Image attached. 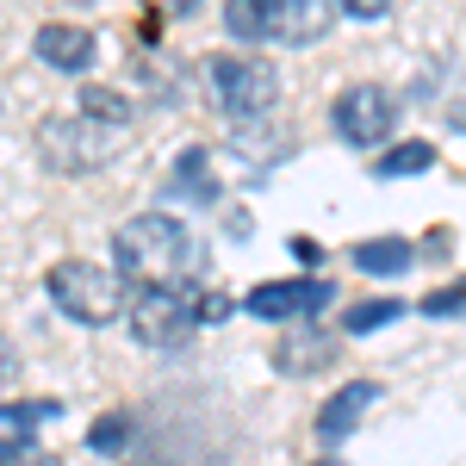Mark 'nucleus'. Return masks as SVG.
I'll return each mask as SVG.
<instances>
[{
  "instance_id": "6ab92c4d",
  "label": "nucleus",
  "mask_w": 466,
  "mask_h": 466,
  "mask_svg": "<svg viewBox=\"0 0 466 466\" xmlns=\"http://www.w3.org/2000/svg\"><path fill=\"white\" fill-rule=\"evenodd\" d=\"M423 318H466V280H454V287H435L430 299H423Z\"/></svg>"
},
{
  "instance_id": "dca6fc26",
  "label": "nucleus",
  "mask_w": 466,
  "mask_h": 466,
  "mask_svg": "<svg viewBox=\"0 0 466 466\" xmlns=\"http://www.w3.org/2000/svg\"><path fill=\"white\" fill-rule=\"evenodd\" d=\"M398 311H404L398 299H367V305H349V311H342V329H349V336H373V329L392 323Z\"/></svg>"
},
{
  "instance_id": "7ed1b4c3",
  "label": "nucleus",
  "mask_w": 466,
  "mask_h": 466,
  "mask_svg": "<svg viewBox=\"0 0 466 466\" xmlns=\"http://www.w3.org/2000/svg\"><path fill=\"white\" fill-rule=\"evenodd\" d=\"M37 149H44V162H50L56 175H87V168H106L112 156H118V125H100V118H87V112H75V118H44V125H37Z\"/></svg>"
},
{
  "instance_id": "412c9836",
  "label": "nucleus",
  "mask_w": 466,
  "mask_h": 466,
  "mask_svg": "<svg viewBox=\"0 0 466 466\" xmlns=\"http://www.w3.org/2000/svg\"><path fill=\"white\" fill-rule=\"evenodd\" d=\"M336 6H342L349 19H386V13H392V0H336Z\"/></svg>"
},
{
  "instance_id": "393cba45",
  "label": "nucleus",
  "mask_w": 466,
  "mask_h": 466,
  "mask_svg": "<svg viewBox=\"0 0 466 466\" xmlns=\"http://www.w3.org/2000/svg\"><path fill=\"white\" fill-rule=\"evenodd\" d=\"M131 466H156V461H131Z\"/></svg>"
},
{
  "instance_id": "f3484780",
  "label": "nucleus",
  "mask_w": 466,
  "mask_h": 466,
  "mask_svg": "<svg viewBox=\"0 0 466 466\" xmlns=\"http://www.w3.org/2000/svg\"><path fill=\"white\" fill-rule=\"evenodd\" d=\"M224 32L237 44H261V0H224Z\"/></svg>"
},
{
  "instance_id": "6e6552de",
  "label": "nucleus",
  "mask_w": 466,
  "mask_h": 466,
  "mask_svg": "<svg viewBox=\"0 0 466 466\" xmlns=\"http://www.w3.org/2000/svg\"><path fill=\"white\" fill-rule=\"evenodd\" d=\"M336 25V0H261L268 44H318Z\"/></svg>"
},
{
  "instance_id": "2eb2a0df",
  "label": "nucleus",
  "mask_w": 466,
  "mask_h": 466,
  "mask_svg": "<svg viewBox=\"0 0 466 466\" xmlns=\"http://www.w3.org/2000/svg\"><path fill=\"white\" fill-rule=\"evenodd\" d=\"M131 430H137L131 410H106V417L87 430V448H94V454H118V448H131Z\"/></svg>"
},
{
  "instance_id": "5701e85b",
  "label": "nucleus",
  "mask_w": 466,
  "mask_h": 466,
  "mask_svg": "<svg viewBox=\"0 0 466 466\" xmlns=\"http://www.w3.org/2000/svg\"><path fill=\"white\" fill-rule=\"evenodd\" d=\"M13 373H19V355H13V342H6V336H0V386H6V380H13Z\"/></svg>"
},
{
  "instance_id": "0eeeda50",
  "label": "nucleus",
  "mask_w": 466,
  "mask_h": 466,
  "mask_svg": "<svg viewBox=\"0 0 466 466\" xmlns=\"http://www.w3.org/2000/svg\"><path fill=\"white\" fill-rule=\"evenodd\" d=\"M336 299V287L329 280H318V274H305V280H261V287H249V305L255 318L268 323H287V318H311V311H323Z\"/></svg>"
},
{
  "instance_id": "4be33fe9",
  "label": "nucleus",
  "mask_w": 466,
  "mask_h": 466,
  "mask_svg": "<svg viewBox=\"0 0 466 466\" xmlns=\"http://www.w3.org/2000/svg\"><path fill=\"white\" fill-rule=\"evenodd\" d=\"M144 6H149V13H162V19H193L206 0H144Z\"/></svg>"
},
{
  "instance_id": "b1692460",
  "label": "nucleus",
  "mask_w": 466,
  "mask_h": 466,
  "mask_svg": "<svg viewBox=\"0 0 466 466\" xmlns=\"http://www.w3.org/2000/svg\"><path fill=\"white\" fill-rule=\"evenodd\" d=\"M318 466H342V461H318Z\"/></svg>"
},
{
  "instance_id": "20e7f679",
  "label": "nucleus",
  "mask_w": 466,
  "mask_h": 466,
  "mask_svg": "<svg viewBox=\"0 0 466 466\" xmlns=\"http://www.w3.org/2000/svg\"><path fill=\"white\" fill-rule=\"evenodd\" d=\"M206 81H212L218 112H230V118H261V112H274V100H280V81H274V69H268L261 56H237V50L212 56Z\"/></svg>"
},
{
  "instance_id": "1a4fd4ad",
  "label": "nucleus",
  "mask_w": 466,
  "mask_h": 466,
  "mask_svg": "<svg viewBox=\"0 0 466 466\" xmlns=\"http://www.w3.org/2000/svg\"><path fill=\"white\" fill-rule=\"evenodd\" d=\"M32 50H37V63L56 69V75H87L94 56H100V44H94L87 25H37Z\"/></svg>"
},
{
  "instance_id": "423d86ee",
  "label": "nucleus",
  "mask_w": 466,
  "mask_h": 466,
  "mask_svg": "<svg viewBox=\"0 0 466 466\" xmlns=\"http://www.w3.org/2000/svg\"><path fill=\"white\" fill-rule=\"evenodd\" d=\"M336 137L342 144H355V149H373V144H386L392 137V125H398V106H392V94L386 87H349V94H336Z\"/></svg>"
},
{
  "instance_id": "4468645a",
  "label": "nucleus",
  "mask_w": 466,
  "mask_h": 466,
  "mask_svg": "<svg viewBox=\"0 0 466 466\" xmlns=\"http://www.w3.org/2000/svg\"><path fill=\"white\" fill-rule=\"evenodd\" d=\"M423 168H435V149H430V144H398L392 156H380V162H373V175H380V180L423 175Z\"/></svg>"
},
{
  "instance_id": "a211bd4d",
  "label": "nucleus",
  "mask_w": 466,
  "mask_h": 466,
  "mask_svg": "<svg viewBox=\"0 0 466 466\" xmlns=\"http://www.w3.org/2000/svg\"><path fill=\"white\" fill-rule=\"evenodd\" d=\"M0 466H63L50 448H37L25 435H0Z\"/></svg>"
},
{
  "instance_id": "f03ea898",
  "label": "nucleus",
  "mask_w": 466,
  "mask_h": 466,
  "mask_svg": "<svg viewBox=\"0 0 466 466\" xmlns=\"http://www.w3.org/2000/svg\"><path fill=\"white\" fill-rule=\"evenodd\" d=\"M44 292H50V305L75 323H112L125 311V274H112L100 261H56L50 274H44Z\"/></svg>"
},
{
  "instance_id": "aec40b11",
  "label": "nucleus",
  "mask_w": 466,
  "mask_h": 466,
  "mask_svg": "<svg viewBox=\"0 0 466 466\" xmlns=\"http://www.w3.org/2000/svg\"><path fill=\"white\" fill-rule=\"evenodd\" d=\"M56 410H63V404L50 398V404H6L0 417H6V423H44V417H56Z\"/></svg>"
},
{
  "instance_id": "9b49d317",
  "label": "nucleus",
  "mask_w": 466,
  "mask_h": 466,
  "mask_svg": "<svg viewBox=\"0 0 466 466\" xmlns=\"http://www.w3.org/2000/svg\"><path fill=\"white\" fill-rule=\"evenodd\" d=\"M329 355H336V336H323V329H292L287 342L274 349V367H280V373H318V367H329Z\"/></svg>"
},
{
  "instance_id": "9d476101",
  "label": "nucleus",
  "mask_w": 466,
  "mask_h": 466,
  "mask_svg": "<svg viewBox=\"0 0 466 466\" xmlns=\"http://www.w3.org/2000/svg\"><path fill=\"white\" fill-rule=\"evenodd\" d=\"M380 398H386V392H380L373 380H349V386H342V392H336V398H329V404L318 410V435H323V441H342V435H355V430H360V417H367Z\"/></svg>"
},
{
  "instance_id": "ddd939ff",
  "label": "nucleus",
  "mask_w": 466,
  "mask_h": 466,
  "mask_svg": "<svg viewBox=\"0 0 466 466\" xmlns=\"http://www.w3.org/2000/svg\"><path fill=\"white\" fill-rule=\"evenodd\" d=\"M75 100H81L87 118H100V125H118V131L131 125V100H125V94H112V87H81Z\"/></svg>"
},
{
  "instance_id": "f257e3e1",
  "label": "nucleus",
  "mask_w": 466,
  "mask_h": 466,
  "mask_svg": "<svg viewBox=\"0 0 466 466\" xmlns=\"http://www.w3.org/2000/svg\"><path fill=\"white\" fill-rule=\"evenodd\" d=\"M112 261L125 274V287H187L199 274V243L187 237V224L168 212H137L112 230Z\"/></svg>"
},
{
  "instance_id": "39448f33",
  "label": "nucleus",
  "mask_w": 466,
  "mask_h": 466,
  "mask_svg": "<svg viewBox=\"0 0 466 466\" xmlns=\"http://www.w3.org/2000/svg\"><path fill=\"white\" fill-rule=\"evenodd\" d=\"M193 329H199V305H193V292L187 287H144L137 292V305H131V336L144 342V349H187L193 342Z\"/></svg>"
},
{
  "instance_id": "f8f14e48",
  "label": "nucleus",
  "mask_w": 466,
  "mask_h": 466,
  "mask_svg": "<svg viewBox=\"0 0 466 466\" xmlns=\"http://www.w3.org/2000/svg\"><path fill=\"white\" fill-rule=\"evenodd\" d=\"M410 261H417V249H410L404 237H367V243H355L360 274H386V280H392V274H404Z\"/></svg>"
}]
</instances>
